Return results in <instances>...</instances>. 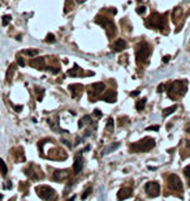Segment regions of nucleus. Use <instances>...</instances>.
<instances>
[{
	"instance_id": "f8f14e48",
	"label": "nucleus",
	"mask_w": 190,
	"mask_h": 201,
	"mask_svg": "<svg viewBox=\"0 0 190 201\" xmlns=\"http://www.w3.org/2000/svg\"><path fill=\"white\" fill-rule=\"evenodd\" d=\"M82 89H83V86L81 85V84H73V85H71V86H69V90H72V97H73V98H76V97H80Z\"/></svg>"
},
{
	"instance_id": "0eeeda50",
	"label": "nucleus",
	"mask_w": 190,
	"mask_h": 201,
	"mask_svg": "<svg viewBox=\"0 0 190 201\" xmlns=\"http://www.w3.org/2000/svg\"><path fill=\"white\" fill-rule=\"evenodd\" d=\"M168 187L172 191H182V182L176 174H171L168 176Z\"/></svg>"
},
{
	"instance_id": "ea45409f",
	"label": "nucleus",
	"mask_w": 190,
	"mask_h": 201,
	"mask_svg": "<svg viewBox=\"0 0 190 201\" xmlns=\"http://www.w3.org/2000/svg\"><path fill=\"white\" fill-rule=\"evenodd\" d=\"M186 146L190 149V141H187V142H186Z\"/></svg>"
},
{
	"instance_id": "20e7f679",
	"label": "nucleus",
	"mask_w": 190,
	"mask_h": 201,
	"mask_svg": "<svg viewBox=\"0 0 190 201\" xmlns=\"http://www.w3.org/2000/svg\"><path fill=\"white\" fill-rule=\"evenodd\" d=\"M151 54V47L148 43L146 42H142V43L138 44V50H137V62H146L148 58V55Z\"/></svg>"
},
{
	"instance_id": "7ed1b4c3",
	"label": "nucleus",
	"mask_w": 190,
	"mask_h": 201,
	"mask_svg": "<svg viewBox=\"0 0 190 201\" xmlns=\"http://www.w3.org/2000/svg\"><path fill=\"white\" fill-rule=\"evenodd\" d=\"M35 191H37L38 196H39L42 200H46V201H51L56 195L55 189L48 187V186H39L35 188Z\"/></svg>"
},
{
	"instance_id": "e433bc0d",
	"label": "nucleus",
	"mask_w": 190,
	"mask_h": 201,
	"mask_svg": "<svg viewBox=\"0 0 190 201\" xmlns=\"http://www.w3.org/2000/svg\"><path fill=\"white\" fill-rule=\"evenodd\" d=\"M169 59H171V56L167 55V56H164V58H163V62H164V63H168V62H169Z\"/></svg>"
},
{
	"instance_id": "4468645a",
	"label": "nucleus",
	"mask_w": 190,
	"mask_h": 201,
	"mask_svg": "<svg viewBox=\"0 0 190 201\" xmlns=\"http://www.w3.org/2000/svg\"><path fill=\"white\" fill-rule=\"evenodd\" d=\"M65 178H68V171L67 170H59V171H55L52 179L55 180V182H61Z\"/></svg>"
},
{
	"instance_id": "6e6552de",
	"label": "nucleus",
	"mask_w": 190,
	"mask_h": 201,
	"mask_svg": "<svg viewBox=\"0 0 190 201\" xmlns=\"http://www.w3.org/2000/svg\"><path fill=\"white\" fill-rule=\"evenodd\" d=\"M144 191L150 197H156L160 193V186L156 182H148L146 186H144Z\"/></svg>"
},
{
	"instance_id": "a211bd4d",
	"label": "nucleus",
	"mask_w": 190,
	"mask_h": 201,
	"mask_svg": "<svg viewBox=\"0 0 190 201\" xmlns=\"http://www.w3.org/2000/svg\"><path fill=\"white\" fill-rule=\"evenodd\" d=\"M176 110H177V106H176V105L171 106V107L166 108V110H164V111H163V116H168L169 114H172V112H175Z\"/></svg>"
},
{
	"instance_id": "412c9836",
	"label": "nucleus",
	"mask_w": 190,
	"mask_h": 201,
	"mask_svg": "<svg viewBox=\"0 0 190 201\" xmlns=\"http://www.w3.org/2000/svg\"><path fill=\"white\" fill-rule=\"evenodd\" d=\"M15 69H16V65L15 64H12L9 68H8V72H7V80H8V81L12 78V74H13V72H15Z\"/></svg>"
},
{
	"instance_id": "c756f323",
	"label": "nucleus",
	"mask_w": 190,
	"mask_h": 201,
	"mask_svg": "<svg viewBox=\"0 0 190 201\" xmlns=\"http://www.w3.org/2000/svg\"><path fill=\"white\" fill-rule=\"evenodd\" d=\"M94 115L96 116V118H102V111L99 110V108H95V110H94Z\"/></svg>"
},
{
	"instance_id": "f704fd0d",
	"label": "nucleus",
	"mask_w": 190,
	"mask_h": 201,
	"mask_svg": "<svg viewBox=\"0 0 190 201\" xmlns=\"http://www.w3.org/2000/svg\"><path fill=\"white\" fill-rule=\"evenodd\" d=\"M4 188H5V189H11V188H12V183H11V182H7L5 186H4Z\"/></svg>"
},
{
	"instance_id": "79ce46f5",
	"label": "nucleus",
	"mask_w": 190,
	"mask_h": 201,
	"mask_svg": "<svg viewBox=\"0 0 190 201\" xmlns=\"http://www.w3.org/2000/svg\"><path fill=\"white\" fill-rule=\"evenodd\" d=\"M3 200V195H0V201Z\"/></svg>"
},
{
	"instance_id": "4c0bfd02",
	"label": "nucleus",
	"mask_w": 190,
	"mask_h": 201,
	"mask_svg": "<svg viewBox=\"0 0 190 201\" xmlns=\"http://www.w3.org/2000/svg\"><path fill=\"white\" fill-rule=\"evenodd\" d=\"M158 92H159V93L164 92V85H159V86H158Z\"/></svg>"
},
{
	"instance_id": "ddd939ff",
	"label": "nucleus",
	"mask_w": 190,
	"mask_h": 201,
	"mask_svg": "<svg viewBox=\"0 0 190 201\" xmlns=\"http://www.w3.org/2000/svg\"><path fill=\"white\" fill-rule=\"evenodd\" d=\"M30 65L33 68L37 69H44V58H37V59H33L30 62Z\"/></svg>"
},
{
	"instance_id": "7c9ffc66",
	"label": "nucleus",
	"mask_w": 190,
	"mask_h": 201,
	"mask_svg": "<svg viewBox=\"0 0 190 201\" xmlns=\"http://www.w3.org/2000/svg\"><path fill=\"white\" fill-rule=\"evenodd\" d=\"M184 174H185V175H186L187 178H190V166L185 167V168H184Z\"/></svg>"
},
{
	"instance_id": "dca6fc26",
	"label": "nucleus",
	"mask_w": 190,
	"mask_h": 201,
	"mask_svg": "<svg viewBox=\"0 0 190 201\" xmlns=\"http://www.w3.org/2000/svg\"><path fill=\"white\" fill-rule=\"evenodd\" d=\"M113 48L116 51H124L126 48V42L124 39H117L113 43Z\"/></svg>"
},
{
	"instance_id": "a19ab883",
	"label": "nucleus",
	"mask_w": 190,
	"mask_h": 201,
	"mask_svg": "<svg viewBox=\"0 0 190 201\" xmlns=\"http://www.w3.org/2000/svg\"><path fill=\"white\" fill-rule=\"evenodd\" d=\"M67 201H74V197H71L69 200H67Z\"/></svg>"
},
{
	"instance_id": "bb28decb",
	"label": "nucleus",
	"mask_w": 190,
	"mask_h": 201,
	"mask_svg": "<svg viewBox=\"0 0 190 201\" xmlns=\"http://www.w3.org/2000/svg\"><path fill=\"white\" fill-rule=\"evenodd\" d=\"M135 12L138 13V15H143L144 12H146V7H143V5H141V7H138L137 9H135Z\"/></svg>"
},
{
	"instance_id": "b1692460",
	"label": "nucleus",
	"mask_w": 190,
	"mask_h": 201,
	"mask_svg": "<svg viewBox=\"0 0 190 201\" xmlns=\"http://www.w3.org/2000/svg\"><path fill=\"white\" fill-rule=\"evenodd\" d=\"M107 129L108 131H113V119L110 118L107 121Z\"/></svg>"
},
{
	"instance_id": "39448f33",
	"label": "nucleus",
	"mask_w": 190,
	"mask_h": 201,
	"mask_svg": "<svg viewBox=\"0 0 190 201\" xmlns=\"http://www.w3.org/2000/svg\"><path fill=\"white\" fill-rule=\"evenodd\" d=\"M185 90H186V86L182 88V82H181V81H176V82L169 84L168 94H169V97L175 98V93H177L176 96L180 97V96H184L185 94Z\"/></svg>"
},
{
	"instance_id": "72a5a7b5",
	"label": "nucleus",
	"mask_w": 190,
	"mask_h": 201,
	"mask_svg": "<svg viewBox=\"0 0 190 201\" xmlns=\"http://www.w3.org/2000/svg\"><path fill=\"white\" fill-rule=\"evenodd\" d=\"M17 63H18V65H21V67H25V62L22 58H18V59H17Z\"/></svg>"
},
{
	"instance_id": "a878e982",
	"label": "nucleus",
	"mask_w": 190,
	"mask_h": 201,
	"mask_svg": "<svg viewBox=\"0 0 190 201\" xmlns=\"http://www.w3.org/2000/svg\"><path fill=\"white\" fill-rule=\"evenodd\" d=\"M11 20H12L11 16H4V17H3V26H7V25L11 22Z\"/></svg>"
},
{
	"instance_id": "5701e85b",
	"label": "nucleus",
	"mask_w": 190,
	"mask_h": 201,
	"mask_svg": "<svg viewBox=\"0 0 190 201\" xmlns=\"http://www.w3.org/2000/svg\"><path fill=\"white\" fill-rule=\"evenodd\" d=\"M24 54H25V55H29V56H37L38 55V50H25Z\"/></svg>"
},
{
	"instance_id": "423d86ee",
	"label": "nucleus",
	"mask_w": 190,
	"mask_h": 201,
	"mask_svg": "<svg viewBox=\"0 0 190 201\" xmlns=\"http://www.w3.org/2000/svg\"><path fill=\"white\" fill-rule=\"evenodd\" d=\"M147 25L154 29H162L164 25V17L160 16L159 13H152L151 17L147 20Z\"/></svg>"
},
{
	"instance_id": "9b49d317",
	"label": "nucleus",
	"mask_w": 190,
	"mask_h": 201,
	"mask_svg": "<svg viewBox=\"0 0 190 201\" xmlns=\"http://www.w3.org/2000/svg\"><path fill=\"white\" fill-rule=\"evenodd\" d=\"M132 193H133V191L130 188H121L117 192V200L123 201V200H125V198H129L132 196Z\"/></svg>"
},
{
	"instance_id": "aec40b11",
	"label": "nucleus",
	"mask_w": 190,
	"mask_h": 201,
	"mask_svg": "<svg viewBox=\"0 0 190 201\" xmlns=\"http://www.w3.org/2000/svg\"><path fill=\"white\" fill-rule=\"evenodd\" d=\"M78 72H80V68H78V65L74 64L73 69H71V71H68V74L69 76H72V77H76L77 74H78Z\"/></svg>"
},
{
	"instance_id": "c9c22d12",
	"label": "nucleus",
	"mask_w": 190,
	"mask_h": 201,
	"mask_svg": "<svg viewBox=\"0 0 190 201\" xmlns=\"http://www.w3.org/2000/svg\"><path fill=\"white\" fill-rule=\"evenodd\" d=\"M48 69L52 72L53 74H57V73H59V68H48Z\"/></svg>"
},
{
	"instance_id": "c85d7f7f",
	"label": "nucleus",
	"mask_w": 190,
	"mask_h": 201,
	"mask_svg": "<svg viewBox=\"0 0 190 201\" xmlns=\"http://www.w3.org/2000/svg\"><path fill=\"white\" fill-rule=\"evenodd\" d=\"M90 192H91V187H90V188L87 189V191H85V192H83V195L81 196V198H82V200H86V197H87V196L90 195Z\"/></svg>"
},
{
	"instance_id": "f3484780",
	"label": "nucleus",
	"mask_w": 190,
	"mask_h": 201,
	"mask_svg": "<svg viewBox=\"0 0 190 201\" xmlns=\"http://www.w3.org/2000/svg\"><path fill=\"white\" fill-rule=\"evenodd\" d=\"M0 174L3 175V176H5L7 174H8V167H7V165H5V162L0 158Z\"/></svg>"
},
{
	"instance_id": "58836bf2",
	"label": "nucleus",
	"mask_w": 190,
	"mask_h": 201,
	"mask_svg": "<svg viewBox=\"0 0 190 201\" xmlns=\"http://www.w3.org/2000/svg\"><path fill=\"white\" fill-rule=\"evenodd\" d=\"M138 94H139V90H137V92H133V93L130 94V96H132V97H137Z\"/></svg>"
},
{
	"instance_id": "9d476101",
	"label": "nucleus",
	"mask_w": 190,
	"mask_h": 201,
	"mask_svg": "<svg viewBox=\"0 0 190 201\" xmlns=\"http://www.w3.org/2000/svg\"><path fill=\"white\" fill-rule=\"evenodd\" d=\"M116 98H117V93L115 90H108L107 93L102 97V99L104 102H110V103H115L116 102Z\"/></svg>"
},
{
	"instance_id": "1a4fd4ad",
	"label": "nucleus",
	"mask_w": 190,
	"mask_h": 201,
	"mask_svg": "<svg viewBox=\"0 0 190 201\" xmlns=\"http://www.w3.org/2000/svg\"><path fill=\"white\" fill-rule=\"evenodd\" d=\"M83 168V158H82V154H78L76 155V159H74V165H73V170L76 174L81 172Z\"/></svg>"
},
{
	"instance_id": "f257e3e1",
	"label": "nucleus",
	"mask_w": 190,
	"mask_h": 201,
	"mask_svg": "<svg viewBox=\"0 0 190 201\" xmlns=\"http://www.w3.org/2000/svg\"><path fill=\"white\" fill-rule=\"evenodd\" d=\"M155 146V140L151 139V137H144L141 141L135 142L133 145H130V149L133 152H148L150 149H152Z\"/></svg>"
},
{
	"instance_id": "f03ea898",
	"label": "nucleus",
	"mask_w": 190,
	"mask_h": 201,
	"mask_svg": "<svg viewBox=\"0 0 190 201\" xmlns=\"http://www.w3.org/2000/svg\"><path fill=\"white\" fill-rule=\"evenodd\" d=\"M95 24H99V25H102V26H104L106 30H107L108 37H113L115 33H116V26H115L113 21H112V20H108L107 17L98 16V17L95 19Z\"/></svg>"
},
{
	"instance_id": "2f4dec72",
	"label": "nucleus",
	"mask_w": 190,
	"mask_h": 201,
	"mask_svg": "<svg viewBox=\"0 0 190 201\" xmlns=\"http://www.w3.org/2000/svg\"><path fill=\"white\" fill-rule=\"evenodd\" d=\"M147 131H159V125H151L147 128Z\"/></svg>"
},
{
	"instance_id": "cd10ccee",
	"label": "nucleus",
	"mask_w": 190,
	"mask_h": 201,
	"mask_svg": "<svg viewBox=\"0 0 190 201\" xmlns=\"http://www.w3.org/2000/svg\"><path fill=\"white\" fill-rule=\"evenodd\" d=\"M46 40H47V42H49V43H53V42H55V35L49 33V34L46 37Z\"/></svg>"
},
{
	"instance_id": "473e14b6",
	"label": "nucleus",
	"mask_w": 190,
	"mask_h": 201,
	"mask_svg": "<svg viewBox=\"0 0 190 201\" xmlns=\"http://www.w3.org/2000/svg\"><path fill=\"white\" fill-rule=\"evenodd\" d=\"M13 108H15L16 112H21L22 111V106H15V105H13Z\"/></svg>"
},
{
	"instance_id": "393cba45",
	"label": "nucleus",
	"mask_w": 190,
	"mask_h": 201,
	"mask_svg": "<svg viewBox=\"0 0 190 201\" xmlns=\"http://www.w3.org/2000/svg\"><path fill=\"white\" fill-rule=\"evenodd\" d=\"M119 145H120L119 142H116V144H113V145H111L110 148H107V149H106V150H104V153H110V152H112V150H115V149H116V148H119Z\"/></svg>"
},
{
	"instance_id": "2eb2a0df",
	"label": "nucleus",
	"mask_w": 190,
	"mask_h": 201,
	"mask_svg": "<svg viewBox=\"0 0 190 201\" xmlns=\"http://www.w3.org/2000/svg\"><path fill=\"white\" fill-rule=\"evenodd\" d=\"M91 88H92L95 94H100L103 90H106V85L103 82H94L91 85Z\"/></svg>"
},
{
	"instance_id": "6ab92c4d",
	"label": "nucleus",
	"mask_w": 190,
	"mask_h": 201,
	"mask_svg": "<svg viewBox=\"0 0 190 201\" xmlns=\"http://www.w3.org/2000/svg\"><path fill=\"white\" fill-rule=\"evenodd\" d=\"M144 106H146V98H142L141 101H138L137 105H135V107H137L138 111H141V110H143Z\"/></svg>"
},
{
	"instance_id": "4be33fe9",
	"label": "nucleus",
	"mask_w": 190,
	"mask_h": 201,
	"mask_svg": "<svg viewBox=\"0 0 190 201\" xmlns=\"http://www.w3.org/2000/svg\"><path fill=\"white\" fill-rule=\"evenodd\" d=\"M85 123H90V116H83L80 120V123H78V128H82L85 125Z\"/></svg>"
}]
</instances>
